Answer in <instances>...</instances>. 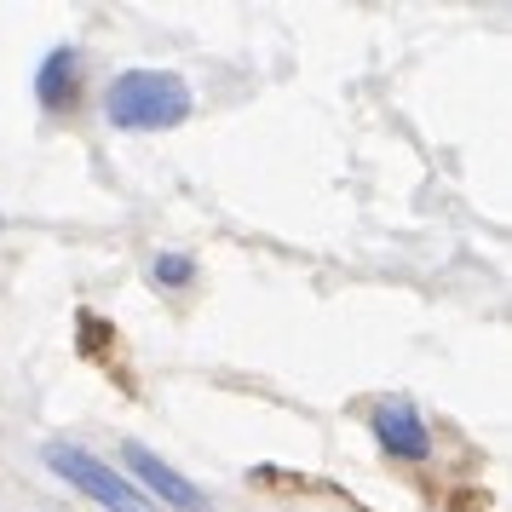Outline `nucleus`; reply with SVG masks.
Returning a JSON list of instances; mask_svg holds the SVG:
<instances>
[{
  "label": "nucleus",
  "mask_w": 512,
  "mask_h": 512,
  "mask_svg": "<svg viewBox=\"0 0 512 512\" xmlns=\"http://www.w3.org/2000/svg\"><path fill=\"white\" fill-rule=\"evenodd\" d=\"M190 81L173 70H121L104 93V116L121 133H162L190 121Z\"/></svg>",
  "instance_id": "nucleus-1"
},
{
  "label": "nucleus",
  "mask_w": 512,
  "mask_h": 512,
  "mask_svg": "<svg viewBox=\"0 0 512 512\" xmlns=\"http://www.w3.org/2000/svg\"><path fill=\"white\" fill-rule=\"evenodd\" d=\"M41 455H47V466L58 478H70V484L81 489V495H93L104 512H150V501H144L139 489L127 484L116 466H104L98 455H87V449H75V443H47Z\"/></svg>",
  "instance_id": "nucleus-2"
},
{
  "label": "nucleus",
  "mask_w": 512,
  "mask_h": 512,
  "mask_svg": "<svg viewBox=\"0 0 512 512\" xmlns=\"http://www.w3.org/2000/svg\"><path fill=\"white\" fill-rule=\"evenodd\" d=\"M121 461H127V472H133V478H139L150 495H162L173 512H213V507H208V495L190 484L185 472H173L167 461H156L144 443H121Z\"/></svg>",
  "instance_id": "nucleus-3"
},
{
  "label": "nucleus",
  "mask_w": 512,
  "mask_h": 512,
  "mask_svg": "<svg viewBox=\"0 0 512 512\" xmlns=\"http://www.w3.org/2000/svg\"><path fill=\"white\" fill-rule=\"evenodd\" d=\"M374 438L386 443L392 455H403V461L432 455V438H426V426H420L415 403H403V397H392V403H380V409H374Z\"/></svg>",
  "instance_id": "nucleus-4"
},
{
  "label": "nucleus",
  "mask_w": 512,
  "mask_h": 512,
  "mask_svg": "<svg viewBox=\"0 0 512 512\" xmlns=\"http://www.w3.org/2000/svg\"><path fill=\"white\" fill-rule=\"evenodd\" d=\"M75 64H81V52H75V47H58L47 64H41V87H35V93H41L47 110H58L64 93H75Z\"/></svg>",
  "instance_id": "nucleus-5"
},
{
  "label": "nucleus",
  "mask_w": 512,
  "mask_h": 512,
  "mask_svg": "<svg viewBox=\"0 0 512 512\" xmlns=\"http://www.w3.org/2000/svg\"><path fill=\"white\" fill-rule=\"evenodd\" d=\"M190 271H196L190 254H156V282H167V288H185Z\"/></svg>",
  "instance_id": "nucleus-6"
},
{
  "label": "nucleus",
  "mask_w": 512,
  "mask_h": 512,
  "mask_svg": "<svg viewBox=\"0 0 512 512\" xmlns=\"http://www.w3.org/2000/svg\"><path fill=\"white\" fill-rule=\"evenodd\" d=\"M0 225H6V213H0Z\"/></svg>",
  "instance_id": "nucleus-7"
}]
</instances>
